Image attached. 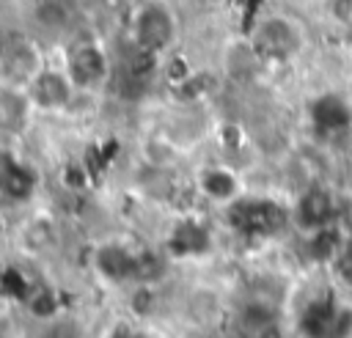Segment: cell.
Listing matches in <instances>:
<instances>
[{
    "instance_id": "cell-3",
    "label": "cell",
    "mask_w": 352,
    "mask_h": 338,
    "mask_svg": "<svg viewBox=\"0 0 352 338\" xmlns=\"http://www.w3.org/2000/svg\"><path fill=\"white\" fill-rule=\"evenodd\" d=\"M346 305L336 302V297L324 294L311 300L300 313V333L305 338H344Z\"/></svg>"
},
{
    "instance_id": "cell-2",
    "label": "cell",
    "mask_w": 352,
    "mask_h": 338,
    "mask_svg": "<svg viewBox=\"0 0 352 338\" xmlns=\"http://www.w3.org/2000/svg\"><path fill=\"white\" fill-rule=\"evenodd\" d=\"M176 36V22L165 5H143L132 19V41L140 52L154 55L162 52Z\"/></svg>"
},
{
    "instance_id": "cell-9",
    "label": "cell",
    "mask_w": 352,
    "mask_h": 338,
    "mask_svg": "<svg viewBox=\"0 0 352 338\" xmlns=\"http://www.w3.org/2000/svg\"><path fill=\"white\" fill-rule=\"evenodd\" d=\"M311 118H314L319 132L336 135V132H344L352 124V107L346 104V99H341L336 93H324V96H319L314 102Z\"/></svg>"
},
{
    "instance_id": "cell-12",
    "label": "cell",
    "mask_w": 352,
    "mask_h": 338,
    "mask_svg": "<svg viewBox=\"0 0 352 338\" xmlns=\"http://www.w3.org/2000/svg\"><path fill=\"white\" fill-rule=\"evenodd\" d=\"M201 190L212 198V201H226L231 203L236 195V179L223 170V168H209L201 173Z\"/></svg>"
},
{
    "instance_id": "cell-4",
    "label": "cell",
    "mask_w": 352,
    "mask_h": 338,
    "mask_svg": "<svg viewBox=\"0 0 352 338\" xmlns=\"http://www.w3.org/2000/svg\"><path fill=\"white\" fill-rule=\"evenodd\" d=\"M66 74L72 80L74 88L80 91H94L99 88L107 74H110V63H107V55L91 44V41H82V44H74L69 49V58H66Z\"/></svg>"
},
{
    "instance_id": "cell-11",
    "label": "cell",
    "mask_w": 352,
    "mask_h": 338,
    "mask_svg": "<svg viewBox=\"0 0 352 338\" xmlns=\"http://www.w3.org/2000/svg\"><path fill=\"white\" fill-rule=\"evenodd\" d=\"M6 71L14 77V80H22V82H30L41 69H38V52L36 47L30 44H14L6 55Z\"/></svg>"
},
{
    "instance_id": "cell-10",
    "label": "cell",
    "mask_w": 352,
    "mask_h": 338,
    "mask_svg": "<svg viewBox=\"0 0 352 338\" xmlns=\"http://www.w3.org/2000/svg\"><path fill=\"white\" fill-rule=\"evenodd\" d=\"M209 245H212L209 231L195 220H182L168 236V250L173 256H201L209 250Z\"/></svg>"
},
{
    "instance_id": "cell-7",
    "label": "cell",
    "mask_w": 352,
    "mask_h": 338,
    "mask_svg": "<svg viewBox=\"0 0 352 338\" xmlns=\"http://www.w3.org/2000/svg\"><path fill=\"white\" fill-rule=\"evenodd\" d=\"M294 220L300 228L305 231H319L333 225L336 220V201L324 187H311L300 195L297 206H294Z\"/></svg>"
},
{
    "instance_id": "cell-5",
    "label": "cell",
    "mask_w": 352,
    "mask_h": 338,
    "mask_svg": "<svg viewBox=\"0 0 352 338\" xmlns=\"http://www.w3.org/2000/svg\"><path fill=\"white\" fill-rule=\"evenodd\" d=\"M72 80L66 71H52V69H41L30 82H28V96L36 107L41 110H60L69 104L72 99Z\"/></svg>"
},
{
    "instance_id": "cell-8",
    "label": "cell",
    "mask_w": 352,
    "mask_h": 338,
    "mask_svg": "<svg viewBox=\"0 0 352 338\" xmlns=\"http://www.w3.org/2000/svg\"><path fill=\"white\" fill-rule=\"evenodd\" d=\"M256 44L270 58H289L300 47V33H297V27L289 19L275 16V19H267L256 30Z\"/></svg>"
},
{
    "instance_id": "cell-6",
    "label": "cell",
    "mask_w": 352,
    "mask_h": 338,
    "mask_svg": "<svg viewBox=\"0 0 352 338\" xmlns=\"http://www.w3.org/2000/svg\"><path fill=\"white\" fill-rule=\"evenodd\" d=\"M138 264L140 253H132L121 245H102L94 253L96 272L110 283H138Z\"/></svg>"
},
{
    "instance_id": "cell-14",
    "label": "cell",
    "mask_w": 352,
    "mask_h": 338,
    "mask_svg": "<svg viewBox=\"0 0 352 338\" xmlns=\"http://www.w3.org/2000/svg\"><path fill=\"white\" fill-rule=\"evenodd\" d=\"M110 338H138V335H135V333H132L129 327H118V330H116V333H113Z\"/></svg>"
},
{
    "instance_id": "cell-1",
    "label": "cell",
    "mask_w": 352,
    "mask_h": 338,
    "mask_svg": "<svg viewBox=\"0 0 352 338\" xmlns=\"http://www.w3.org/2000/svg\"><path fill=\"white\" fill-rule=\"evenodd\" d=\"M228 220L245 236H272L289 223V214L283 212V206L272 201L245 198V201H231Z\"/></svg>"
},
{
    "instance_id": "cell-13",
    "label": "cell",
    "mask_w": 352,
    "mask_h": 338,
    "mask_svg": "<svg viewBox=\"0 0 352 338\" xmlns=\"http://www.w3.org/2000/svg\"><path fill=\"white\" fill-rule=\"evenodd\" d=\"M250 338H286V335L280 333V324L275 322V324H270V327L258 330V333H256V335H250Z\"/></svg>"
}]
</instances>
